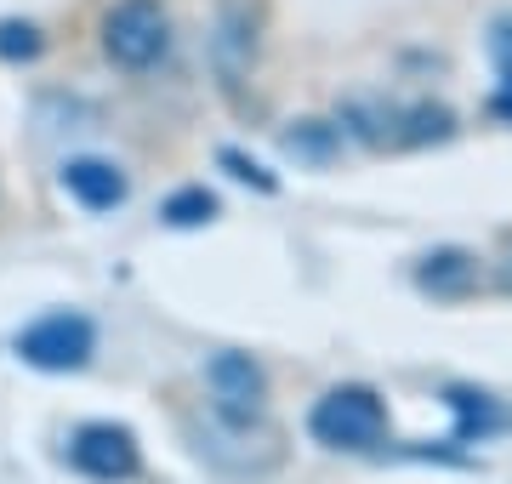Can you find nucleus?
Instances as JSON below:
<instances>
[{"instance_id": "f257e3e1", "label": "nucleus", "mask_w": 512, "mask_h": 484, "mask_svg": "<svg viewBox=\"0 0 512 484\" xmlns=\"http://www.w3.org/2000/svg\"><path fill=\"white\" fill-rule=\"evenodd\" d=\"M97 46L120 75H148L171 52V12L165 0H114L97 23Z\"/></svg>"}, {"instance_id": "f03ea898", "label": "nucleus", "mask_w": 512, "mask_h": 484, "mask_svg": "<svg viewBox=\"0 0 512 484\" xmlns=\"http://www.w3.org/2000/svg\"><path fill=\"white\" fill-rule=\"evenodd\" d=\"M308 433L325 450H376L387 439V405L376 388H330L308 410Z\"/></svg>"}, {"instance_id": "7ed1b4c3", "label": "nucleus", "mask_w": 512, "mask_h": 484, "mask_svg": "<svg viewBox=\"0 0 512 484\" xmlns=\"http://www.w3.org/2000/svg\"><path fill=\"white\" fill-rule=\"evenodd\" d=\"M92 354H97V325L86 314H69V308L40 314L35 325L18 331V359L35 365V371H86Z\"/></svg>"}, {"instance_id": "20e7f679", "label": "nucleus", "mask_w": 512, "mask_h": 484, "mask_svg": "<svg viewBox=\"0 0 512 484\" xmlns=\"http://www.w3.org/2000/svg\"><path fill=\"white\" fill-rule=\"evenodd\" d=\"M69 467L97 484H126L137 473V439H131V428H114V422H86L69 439Z\"/></svg>"}, {"instance_id": "39448f33", "label": "nucleus", "mask_w": 512, "mask_h": 484, "mask_svg": "<svg viewBox=\"0 0 512 484\" xmlns=\"http://www.w3.org/2000/svg\"><path fill=\"white\" fill-rule=\"evenodd\" d=\"M205 388H211V410L217 416H262V399H268V376L251 354H234L222 348L205 365Z\"/></svg>"}, {"instance_id": "423d86ee", "label": "nucleus", "mask_w": 512, "mask_h": 484, "mask_svg": "<svg viewBox=\"0 0 512 484\" xmlns=\"http://www.w3.org/2000/svg\"><path fill=\"white\" fill-rule=\"evenodd\" d=\"M63 177V188H69L74 205H86V211H114V205H126V171L114 166V160H69V166L57 171Z\"/></svg>"}, {"instance_id": "0eeeda50", "label": "nucleus", "mask_w": 512, "mask_h": 484, "mask_svg": "<svg viewBox=\"0 0 512 484\" xmlns=\"http://www.w3.org/2000/svg\"><path fill=\"white\" fill-rule=\"evenodd\" d=\"M251 63H256V29L239 6H228L217 18V35H211V69H217L222 86H239L251 75Z\"/></svg>"}, {"instance_id": "6e6552de", "label": "nucleus", "mask_w": 512, "mask_h": 484, "mask_svg": "<svg viewBox=\"0 0 512 484\" xmlns=\"http://www.w3.org/2000/svg\"><path fill=\"white\" fill-rule=\"evenodd\" d=\"M484 280V268H478L473 251H456V245H444V251H427V257L416 262V285L427 291V297H467L473 285Z\"/></svg>"}, {"instance_id": "1a4fd4ad", "label": "nucleus", "mask_w": 512, "mask_h": 484, "mask_svg": "<svg viewBox=\"0 0 512 484\" xmlns=\"http://www.w3.org/2000/svg\"><path fill=\"white\" fill-rule=\"evenodd\" d=\"M160 217L171 228H200V223H211V217H217V200H211L205 188H177V194L160 205Z\"/></svg>"}, {"instance_id": "9d476101", "label": "nucleus", "mask_w": 512, "mask_h": 484, "mask_svg": "<svg viewBox=\"0 0 512 484\" xmlns=\"http://www.w3.org/2000/svg\"><path fill=\"white\" fill-rule=\"evenodd\" d=\"M40 46H46V40H40V29L35 23H0V57H6V63H29V57H40Z\"/></svg>"}, {"instance_id": "9b49d317", "label": "nucleus", "mask_w": 512, "mask_h": 484, "mask_svg": "<svg viewBox=\"0 0 512 484\" xmlns=\"http://www.w3.org/2000/svg\"><path fill=\"white\" fill-rule=\"evenodd\" d=\"M495 285H501V291L512 297V240H507V251L495 257Z\"/></svg>"}]
</instances>
